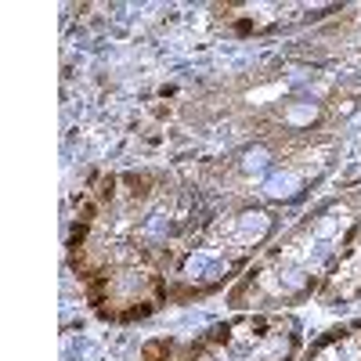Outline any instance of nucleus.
Segmentation results:
<instances>
[{"mask_svg": "<svg viewBox=\"0 0 361 361\" xmlns=\"http://www.w3.org/2000/svg\"><path fill=\"white\" fill-rule=\"evenodd\" d=\"M202 214V192L159 166L90 180L69 231V264L90 311L130 325L170 307V275Z\"/></svg>", "mask_w": 361, "mask_h": 361, "instance_id": "obj_1", "label": "nucleus"}, {"mask_svg": "<svg viewBox=\"0 0 361 361\" xmlns=\"http://www.w3.org/2000/svg\"><path fill=\"white\" fill-rule=\"evenodd\" d=\"M361 228V185H347L322 199L296 224L275 235L246 275L228 289V307L238 311H286L318 296L343 260L354 231Z\"/></svg>", "mask_w": 361, "mask_h": 361, "instance_id": "obj_2", "label": "nucleus"}, {"mask_svg": "<svg viewBox=\"0 0 361 361\" xmlns=\"http://www.w3.org/2000/svg\"><path fill=\"white\" fill-rule=\"evenodd\" d=\"M340 137H275L246 141L235 152L206 159L192 170V185L217 206L282 209L304 199L340 163Z\"/></svg>", "mask_w": 361, "mask_h": 361, "instance_id": "obj_3", "label": "nucleus"}, {"mask_svg": "<svg viewBox=\"0 0 361 361\" xmlns=\"http://www.w3.org/2000/svg\"><path fill=\"white\" fill-rule=\"evenodd\" d=\"M282 209H264V206H217L209 209L195 231L188 235L185 253H180L166 304H192L231 289L246 275V267L264 253V246L279 235Z\"/></svg>", "mask_w": 361, "mask_h": 361, "instance_id": "obj_4", "label": "nucleus"}, {"mask_svg": "<svg viewBox=\"0 0 361 361\" xmlns=\"http://www.w3.org/2000/svg\"><path fill=\"white\" fill-rule=\"evenodd\" d=\"M300 322L286 311H238L199 333L173 361H296Z\"/></svg>", "mask_w": 361, "mask_h": 361, "instance_id": "obj_5", "label": "nucleus"}, {"mask_svg": "<svg viewBox=\"0 0 361 361\" xmlns=\"http://www.w3.org/2000/svg\"><path fill=\"white\" fill-rule=\"evenodd\" d=\"M296 58L347 76H361V8H340L293 47Z\"/></svg>", "mask_w": 361, "mask_h": 361, "instance_id": "obj_6", "label": "nucleus"}, {"mask_svg": "<svg viewBox=\"0 0 361 361\" xmlns=\"http://www.w3.org/2000/svg\"><path fill=\"white\" fill-rule=\"evenodd\" d=\"M318 300H322V307L361 304V228L354 231L343 260L336 264L333 275H329V282H325V289L318 293Z\"/></svg>", "mask_w": 361, "mask_h": 361, "instance_id": "obj_7", "label": "nucleus"}, {"mask_svg": "<svg viewBox=\"0 0 361 361\" xmlns=\"http://www.w3.org/2000/svg\"><path fill=\"white\" fill-rule=\"evenodd\" d=\"M304 361H361V318H350L322 333L307 347Z\"/></svg>", "mask_w": 361, "mask_h": 361, "instance_id": "obj_8", "label": "nucleus"}]
</instances>
